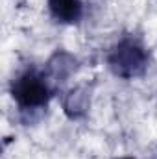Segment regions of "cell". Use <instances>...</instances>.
<instances>
[{
    "mask_svg": "<svg viewBox=\"0 0 157 159\" xmlns=\"http://www.w3.org/2000/svg\"><path fill=\"white\" fill-rule=\"evenodd\" d=\"M52 15L61 22H76L81 15L79 0H48Z\"/></svg>",
    "mask_w": 157,
    "mask_h": 159,
    "instance_id": "cell-3",
    "label": "cell"
},
{
    "mask_svg": "<svg viewBox=\"0 0 157 159\" xmlns=\"http://www.w3.org/2000/svg\"><path fill=\"white\" fill-rule=\"evenodd\" d=\"M109 63H111V67L115 69L117 74L129 78V76H135V74L142 72L146 57H144V52L137 44H133L129 41H124L111 54Z\"/></svg>",
    "mask_w": 157,
    "mask_h": 159,
    "instance_id": "cell-2",
    "label": "cell"
},
{
    "mask_svg": "<svg viewBox=\"0 0 157 159\" xmlns=\"http://www.w3.org/2000/svg\"><path fill=\"white\" fill-rule=\"evenodd\" d=\"M13 98L22 107H39L48 100V87L39 74L28 70L13 81Z\"/></svg>",
    "mask_w": 157,
    "mask_h": 159,
    "instance_id": "cell-1",
    "label": "cell"
},
{
    "mask_svg": "<svg viewBox=\"0 0 157 159\" xmlns=\"http://www.w3.org/2000/svg\"><path fill=\"white\" fill-rule=\"evenodd\" d=\"M122 159H131V157H122Z\"/></svg>",
    "mask_w": 157,
    "mask_h": 159,
    "instance_id": "cell-4",
    "label": "cell"
}]
</instances>
